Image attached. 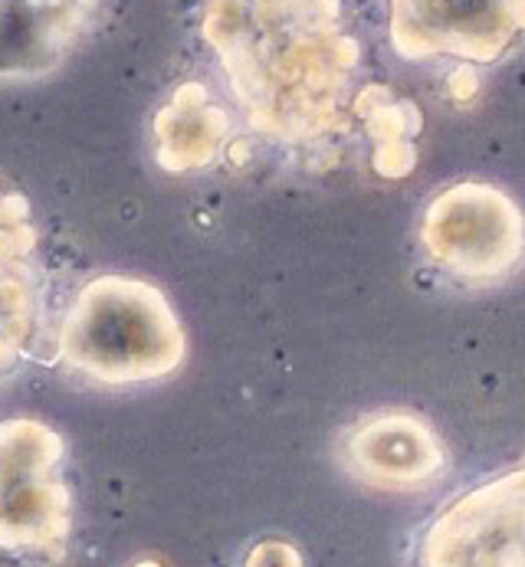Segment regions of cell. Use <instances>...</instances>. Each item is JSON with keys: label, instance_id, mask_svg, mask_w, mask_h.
<instances>
[{"label": "cell", "instance_id": "9", "mask_svg": "<svg viewBox=\"0 0 525 567\" xmlns=\"http://www.w3.org/2000/svg\"><path fill=\"white\" fill-rule=\"evenodd\" d=\"M37 237L27 204L0 184V371L30 344L37 324Z\"/></svg>", "mask_w": 525, "mask_h": 567}, {"label": "cell", "instance_id": "4", "mask_svg": "<svg viewBox=\"0 0 525 567\" xmlns=\"http://www.w3.org/2000/svg\"><path fill=\"white\" fill-rule=\"evenodd\" d=\"M60 436L40 420L0 423V545L56 551L70 538V488L56 466Z\"/></svg>", "mask_w": 525, "mask_h": 567}, {"label": "cell", "instance_id": "3", "mask_svg": "<svg viewBox=\"0 0 525 567\" xmlns=\"http://www.w3.org/2000/svg\"><path fill=\"white\" fill-rule=\"evenodd\" d=\"M421 244L450 276L493 286L523 266L525 214L490 181H456L428 204Z\"/></svg>", "mask_w": 525, "mask_h": 567}, {"label": "cell", "instance_id": "10", "mask_svg": "<svg viewBox=\"0 0 525 567\" xmlns=\"http://www.w3.org/2000/svg\"><path fill=\"white\" fill-rule=\"evenodd\" d=\"M227 112L200 82H184L155 118V152L165 171H194L217 158L227 142Z\"/></svg>", "mask_w": 525, "mask_h": 567}, {"label": "cell", "instance_id": "6", "mask_svg": "<svg viewBox=\"0 0 525 567\" xmlns=\"http://www.w3.org/2000/svg\"><path fill=\"white\" fill-rule=\"evenodd\" d=\"M404 60L453 56L490 66L525 40V0H384Z\"/></svg>", "mask_w": 525, "mask_h": 567}, {"label": "cell", "instance_id": "7", "mask_svg": "<svg viewBox=\"0 0 525 567\" xmlns=\"http://www.w3.org/2000/svg\"><path fill=\"white\" fill-rule=\"evenodd\" d=\"M351 476L374 488L431 486L446 466L437 430L414 410H381L361 416L342 440Z\"/></svg>", "mask_w": 525, "mask_h": 567}, {"label": "cell", "instance_id": "12", "mask_svg": "<svg viewBox=\"0 0 525 567\" xmlns=\"http://www.w3.org/2000/svg\"><path fill=\"white\" fill-rule=\"evenodd\" d=\"M244 567H302L299 551L286 542H262L250 551L247 565Z\"/></svg>", "mask_w": 525, "mask_h": 567}, {"label": "cell", "instance_id": "1", "mask_svg": "<svg viewBox=\"0 0 525 567\" xmlns=\"http://www.w3.org/2000/svg\"><path fill=\"white\" fill-rule=\"evenodd\" d=\"M200 33L257 135L316 148L349 132L361 47L342 0H204Z\"/></svg>", "mask_w": 525, "mask_h": 567}, {"label": "cell", "instance_id": "5", "mask_svg": "<svg viewBox=\"0 0 525 567\" xmlns=\"http://www.w3.org/2000/svg\"><path fill=\"white\" fill-rule=\"evenodd\" d=\"M418 567H525V463L446 502L421 532Z\"/></svg>", "mask_w": 525, "mask_h": 567}, {"label": "cell", "instance_id": "8", "mask_svg": "<svg viewBox=\"0 0 525 567\" xmlns=\"http://www.w3.org/2000/svg\"><path fill=\"white\" fill-rule=\"evenodd\" d=\"M102 0H0V80L56 70L95 20Z\"/></svg>", "mask_w": 525, "mask_h": 567}, {"label": "cell", "instance_id": "2", "mask_svg": "<svg viewBox=\"0 0 525 567\" xmlns=\"http://www.w3.org/2000/svg\"><path fill=\"white\" fill-rule=\"evenodd\" d=\"M60 348L73 368L105 384H142L177 371L187 341L158 286L105 276L76 296Z\"/></svg>", "mask_w": 525, "mask_h": 567}, {"label": "cell", "instance_id": "11", "mask_svg": "<svg viewBox=\"0 0 525 567\" xmlns=\"http://www.w3.org/2000/svg\"><path fill=\"white\" fill-rule=\"evenodd\" d=\"M354 118L371 138V167L384 181H401L418 167V135L424 125L421 109L391 92L388 85H364L354 95Z\"/></svg>", "mask_w": 525, "mask_h": 567}]
</instances>
